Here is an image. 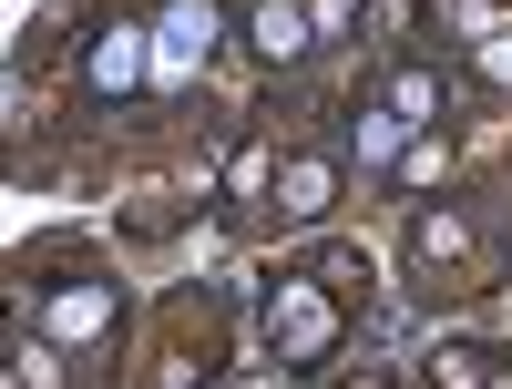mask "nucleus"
<instances>
[{
	"label": "nucleus",
	"mask_w": 512,
	"mask_h": 389,
	"mask_svg": "<svg viewBox=\"0 0 512 389\" xmlns=\"http://www.w3.org/2000/svg\"><path fill=\"white\" fill-rule=\"evenodd\" d=\"M236 21H246V52L267 62V72H297V62L318 52V21H308V0H246Z\"/></svg>",
	"instance_id": "7"
},
{
	"label": "nucleus",
	"mask_w": 512,
	"mask_h": 389,
	"mask_svg": "<svg viewBox=\"0 0 512 389\" xmlns=\"http://www.w3.org/2000/svg\"><path fill=\"white\" fill-rule=\"evenodd\" d=\"M349 154H359V175H379V185H390V164L410 154V123H400L390 103H379V93H369V103L349 113Z\"/></svg>",
	"instance_id": "10"
},
{
	"label": "nucleus",
	"mask_w": 512,
	"mask_h": 389,
	"mask_svg": "<svg viewBox=\"0 0 512 389\" xmlns=\"http://www.w3.org/2000/svg\"><path fill=\"white\" fill-rule=\"evenodd\" d=\"M31 308H41V338L72 359H93L123 338V277L103 267V256H52V277L31 287Z\"/></svg>",
	"instance_id": "2"
},
{
	"label": "nucleus",
	"mask_w": 512,
	"mask_h": 389,
	"mask_svg": "<svg viewBox=\"0 0 512 389\" xmlns=\"http://www.w3.org/2000/svg\"><path fill=\"white\" fill-rule=\"evenodd\" d=\"M472 82H482V93H502V103H512V31H502V41H482V52H472Z\"/></svg>",
	"instance_id": "14"
},
{
	"label": "nucleus",
	"mask_w": 512,
	"mask_h": 389,
	"mask_svg": "<svg viewBox=\"0 0 512 389\" xmlns=\"http://www.w3.org/2000/svg\"><path fill=\"white\" fill-rule=\"evenodd\" d=\"M420 389H512V349H482V338H451V349H431Z\"/></svg>",
	"instance_id": "9"
},
{
	"label": "nucleus",
	"mask_w": 512,
	"mask_h": 389,
	"mask_svg": "<svg viewBox=\"0 0 512 389\" xmlns=\"http://www.w3.org/2000/svg\"><path fill=\"white\" fill-rule=\"evenodd\" d=\"M154 82L164 93H185V82L216 62V0H154Z\"/></svg>",
	"instance_id": "4"
},
{
	"label": "nucleus",
	"mask_w": 512,
	"mask_h": 389,
	"mask_svg": "<svg viewBox=\"0 0 512 389\" xmlns=\"http://www.w3.org/2000/svg\"><path fill=\"white\" fill-rule=\"evenodd\" d=\"M441 175H451V134L431 123V134H410V154L390 164V185H441Z\"/></svg>",
	"instance_id": "12"
},
{
	"label": "nucleus",
	"mask_w": 512,
	"mask_h": 389,
	"mask_svg": "<svg viewBox=\"0 0 512 389\" xmlns=\"http://www.w3.org/2000/svg\"><path fill=\"white\" fill-rule=\"evenodd\" d=\"M216 369H226V318H216V297H175V338H164L154 389H216Z\"/></svg>",
	"instance_id": "5"
},
{
	"label": "nucleus",
	"mask_w": 512,
	"mask_h": 389,
	"mask_svg": "<svg viewBox=\"0 0 512 389\" xmlns=\"http://www.w3.org/2000/svg\"><path fill=\"white\" fill-rule=\"evenodd\" d=\"M308 21H318V41H359L369 31V0H308Z\"/></svg>",
	"instance_id": "13"
},
{
	"label": "nucleus",
	"mask_w": 512,
	"mask_h": 389,
	"mask_svg": "<svg viewBox=\"0 0 512 389\" xmlns=\"http://www.w3.org/2000/svg\"><path fill=\"white\" fill-rule=\"evenodd\" d=\"M134 82H154V31L113 11L93 41H82V93H93V103H123Z\"/></svg>",
	"instance_id": "6"
},
{
	"label": "nucleus",
	"mask_w": 512,
	"mask_h": 389,
	"mask_svg": "<svg viewBox=\"0 0 512 389\" xmlns=\"http://www.w3.org/2000/svg\"><path fill=\"white\" fill-rule=\"evenodd\" d=\"M277 215H287V226H318V215L338 205V164L328 154H287L277 164V195H267Z\"/></svg>",
	"instance_id": "8"
},
{
	"label": "nucleus",
	"mask_w": 512,
	"mask_h": 389,
	"mask_svg": "<svg viewBox=\"0 0 512 389\" xmlns=\"http://www.w3.org/2000/svg\"><path fill=\"white\" fill-rule=\"evenodd\" d=\"M338 277H359L349 256H308V267H277L267 297H256V328H267V359L297 369V379H318L338 359V338H349V287Z\"/></svg>",
	"instance_id": "1"
},
{
	"label": "nucleus",
	"mask_w": 512,
	"mask_h": 389,
	"mask_svg": "<svg viewBox=\"0 0 512 389\" xmlns=\"http://www.w3.org/2000/svg\"><path fill=\"white\" fill-rule=\"evenodd\" d=\"M379 103H390V113L410 123V134H431V123H441V72H431V62H390Z\"/></svg>",
	"instance_id": "11"
},
{
	"label": "nucleus",
	"mask_w": 512,
	"mask_h": 389,
	"mask_svg": "<svg viewBox=\"0 0 512 389\" xmlns=\"http://www.w3.org/2000/svg\"><path fill=\"white\" fill-rule=\"evenodd\" d=\"M492 277H502V256H492V236H482L461 205H441V215H420V226H410V287H420V297H472V287H492Z\"/></svg>",
	"instance_id": "3"
}]
</instances>
